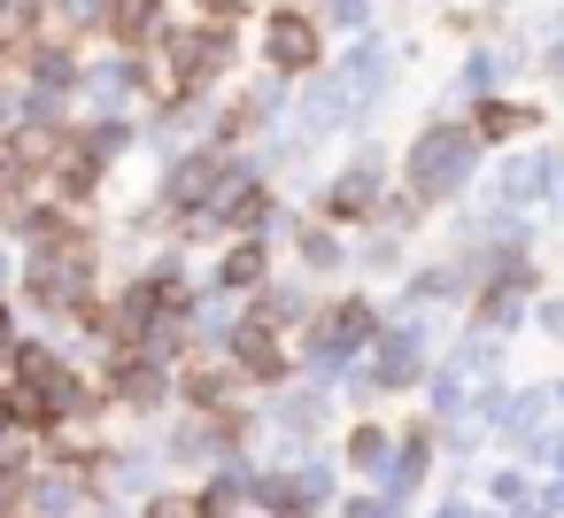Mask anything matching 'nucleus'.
Listing matches in <instances>:
<instances>
[{
  "label": "nucleus",
  "mask_w": 564,
  "mask_h": 518,
  "mask_svg": "<svg viewBox=\"0 0 564 518\" xmlns=\"http://www.w3.org/2000/svg\"><path fill=\"white\" fill-rule=\"evenodd\" d=\"M263 47H271L279 71H310V63H317V32H310V17H294V9H279V17L263 24Z\"/></svg>",
  "instance_id": "obj_1"
},
{
  "label": "nucleus",
  "mask_w": 564,
  "mask_h": 518,
  "mask_svg": "<svg viewBox=\"0 0 564 518\" xmlns=\"http://www.w3.org/2000/svg\"><path fill=\"white\" fill-rule=\"evenodd\" d=\"M117 379H124V395H132V402H155V395H163V379H155V364H124Z\"/></svg>",
  "instance_id": "obj_4"
},
{
  "label": "nucleus",
  "mask_w": 564,
  "mask_h": 518,
  "mask_svg": "<svg viewBox=\"0 0 564 518\" xmlns=\"http://www.w3.org/2000/svg\"><path fill=\"white\" fill-rule=\"evenodd\" d=\"M240 364H248V371H263V379H279V371H286V356H279L263 333H240Z\"/></svg>",
  "instance_id": "obj_3"
},
{
  "label": "nucleus",
  "mask_w": 564,
  "mask_h": 518,
  "mask_svg": "<svg viewBox=\"0 0 564 518\" xmlns=\"http://www.w3.org/2000/svg\"><path fill=\"white\" fill-rule=\"evenodd\" d=\"M0 348H9V310H0Z\"/></svg>",
  "instance_id": "obj_8"
},
{
  "label": "nucleus",
  "mask_w": 564,
  "mask_h": 518,
  "mask_svg": "<svg viewBox=\"0 0 564 518\" xmlns=\"http://www.w3.org/2000/svg\"><path fill=\"white\" fill-rule=\"evenodd\" d=\"M479 132L487 140H510V132H525V109H479Z\"/></svg>",
  "instance_id": "obj_5"
},
{
  "label": "nucleus",
  "mask_w": 564,
  "mask_h": 518,
  "mask_svg": "<svg viewBox=\"0 0 564 518\" xmlns=\"http://www.w3.org/2000/svg\"><path fill=\"white\" fill-rule=\"evenodd\" d=\"M256 271H263V248H240V256H232V263H225V279H232V287H248V279H256Z\"/></svg>",
  "instance_id": "obj_6"
},
{
  "label": "nucleus",
  "mask_w": 564,
  "mask_h": 518,
  "mask_svg": "<svg viewBox=\"0 0 564 518\" xmlns=\"http://www.w3.org/2000/svg\"><path fill=\"white\" fill-rule=\"evenodd\" d=\"M348 518H379V503H356V510H348Z\"/></svg>",
  "instance_id": "obj_7"
},
{
  "label": "nucleus",
  "mask_w": 564,
  "mask_h": 518,
  "mask_svg": "<svg viewBox=\"0 0 564 518\" xmlns=\"http://www.w3.org/2000/svg\"><path fill=\"white\" fill-rule=\"evenodd\" d=\"M364 333H371V310H364V302H348V310H333L325 348H348V341H364Z\"/></svg>",
  "instance_id": "obj_2"
}]
</instances>
